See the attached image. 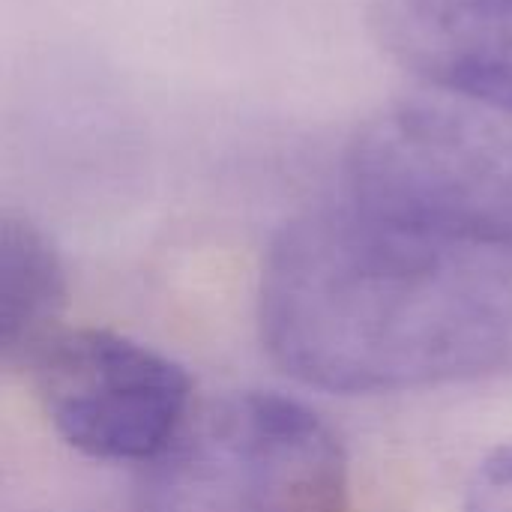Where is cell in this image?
<instances>
[{
  "mask_svg": "<svg viewBox=\"0 0 512 512\" xmlns=\"http://www.w3.org/2000/svg\"><path fill=\"white\" fill-rule=\"evenodd\" d=\"M270 360L345 396L426 390L512 363V249L432 237L348 198L273 237L258 282Z\"/></svg>",
  "mask_w": 512,
  "mask_h": 512,
  "instance_id": "6da1fadb",
  "label": "cell"
},
{
  "mask_svg": "<svg viewBox=\"0 0 512 512\" xmlns=\"http://www.w3.org/2000/svg\"><path fill=\"white\" fill-rule=\"evenodd\" d=\"M345 198L387 222L512 249V108L411 87L345 150Z\"/></svg>",
  "mask_w": 512,
  "mask_h": 512,
  "instance_id": "7a4b0ae2",
  "label": "cell"
},
{
  "mask_svg": "<svg viewBox=\"0 0 512 512\" xmlns=\"http://www.w3.org/2000/svg\"><path fill=\"white\" fill-rule=\"evenodd\" d=\"M348 492L345 447L312 408L234 393L147 465L135 512H348Z\"/></svg>",
  "mask_w": 512,
  "mask_h": 512,
  "instance_id": "3957f363",
  "label": "cell"
},
{
  "mask_svg": "<svg viewBox=\"0 0 512 512\" xmlns=\"http://www.w3.org/2000/svg\"><path fill=\"white\" fill-rule=\"evenodd\" d=\"M24 372L63 444L96 462L153 465L198 411L177 360L105 327H60Z\"/></svg>",
  "mask_w": 512,
  "mask_h": 512,
  "instance_id": "277c9868",
  "label": "cell"
},
{
  "mask_svg": "<svg viewBox=\"0 0 512 512\" xmlns=\"http://www.w3.org/2000/svg\"><path fill=\"white\" fill-rule=\"evenodd\" d=\"M366 27L414 87L512 108V0H366Z\"/></svg>",
  "mask_w": 512,
  "mask_h": 512,
  "instance_id": "5b68a950",
  "label": "cell"
},
{
  "mask_svg": "<svg viewBox=\"0 0 512 512\" xmlns=\"http://www.w3.org/2000/svg\"><path fill=\"white\" fill-rule=\"evenodd\" d=\"M66 267L51 237L27 216L0 222V351L6 366L27 360L60 330Z\"/></svg>",
  "mask_w": 512,
  "mask_h": 512,
  "instance_id": "8992f818",
  "label": "cell"
},
{
  "mask_svg": "<svg viewBox=\"0 0 512 512\" xmlns=\"http://www.w3.org/2000/svg\"><path fill=\"white\" fill-rule=\"evenodd\" d=\"M462 512H512V441L495 447L474 468Z\"/></svg>",
  "mask_w": 512,
  "mask_h": 512,
  "instance_id": "52a82bcc",
  "label": "cell"
}]
</instances>
